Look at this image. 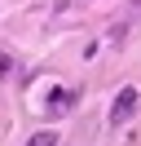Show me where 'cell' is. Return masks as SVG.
<instances>
[{
  "instance_id": "cell-4",
  "label": "cell",
  "mask_w": 141,
  "mask_h": 146,
  "mask_svg": "<svg viewBox=\"0 0 141 146\" xmlns=\"http://www.w3.org/2000/svg\"><path fill=\"white\" fill-rule=\"evenodd\" d=\"M5 75H13V58H9V53H0V80H5Z\"/></svg>"
},
{
  "instance_id": "cell-3",
  "label": "cell",
  "mask_w": 141,
  "mask_h": 146,
  "mask_svg": "<svg viewBox=\"0 0 141 146\" xmlns=\"http://www.w3.org/2000/svg\"><path fill=\"white\" fill-rule=\"evenodd\" d=\"M26 146H57V133H35Z\"/></svg>"
},
{
  "instance_id": "cell-1",
  "label": "cell",
  "mask_w": 141,
  "mask_h": 146,
  "mask_svg": "<svg viewBox=\"0 0 141 146\" xmlns=\"http://www.w3.org/2000/svg\"><path fill=\"white\" fill-rule=\"evenodd\" d=\"M137 106H141V93L137 89H119V93H115V106H110V124L115 128L128 124V119L137 115Z\"/></svg>"
},
{
  "instance_id": "cell-2",
  "label": "cell",
  "mask_w": 141,
  "mask_h": 146,
  "mask_svg": "<svg viewBox=\"0 0 141 146\" xmlns=\"http://www.w3.org/2000/svg\"><path fill=\"white\" fill-rule=\"evenodd\" d=\"M70 102H75V93H70V89H53L44 111H49V115H66V111H70Z\"/></svg>"
}]
</instances>
